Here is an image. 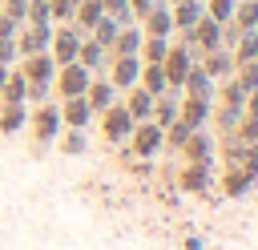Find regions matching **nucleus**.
Wrapping results in <instances>:
<instances>
[{
    "instance_id": "obj_44",
    "label": "nucleus",
    "mask_w": 258,
    "mask_h": 250,
    "mask_svg": "<svg viewBox=\"0 0 258 250\" xmlns=\"http://www.w3.org/2000/svg\"><path fill=\"white\" fill-rule=\"evenodd\" d=\"M185 250H202V242H198V238H189V242H185Z\"/></svg>"
},
{
    "instance_id": "obj_19",
    "label": "nucleus",
    "mask_w": 258,
    "mask_h": 250,
    "mask_svg": "<svg viewBox=\"0 0 258 250\" xmlns=\"http://www.w3.org/2000/svg\"><path fill=\"white\" fill-rule=\"evenodd\" d=\"M137 85H141L149 97H161V93L169 89V81H165L161 65H141V77H137Z\"/></svg>"
},
{
    "instance_id": "obj_3",
    "label": "nucleus",
    "mask_w": 258,
    "mask_h": 250,
    "mask_svg": "<svg viewBox=\"0 0 258 250\" xmlns=\"http://www.w3.org/2000/svg\"><path fill=\"white\" fill-rule=\"evenodd\" d=\"M81 40H85V36H81V28H73V24H64V28H52V44H48L52 52H48V56L56 60V69L77 60V52H81Z\"/></svg>"
},
{
    "instance_id": "obj_24",
    "label": "nucleus",
    "mask_w": 258,
    "mask_h": 250,
    "mask_svg": "<svg viewBox=\"0 0 258 250\" xmlns=\"http://www.w3.org/2000/svg\"><path fill=\"white\" fill-rule=\"evenodd\" d=\"M101 16H105V12H101V0H81V4H77V12H73V20H77V28H81V32H85V28L93 32V24H97Z\"/></svg>"
},
{
    "instance_id": "obj_14",
    "label": "nucleus",
    "mask_w": 258,
    "mask_h": 250,
    "mask_svg": "<svg viewBox=\"0 0 258 250\" xmlns=\"http://www.w3.org/2000/svg\"><path fill=\"white\" fill-rule=\"evenodd\" d=\"M89 121H93V109H89V101H85V97H69V101H64V109H60V125L85 129Z\"/></svg>"
},
{
    "instance_id": "obj_1",
    "label": "nucleus",
    "mask_w": 258,
    "mask_h": 250,
    "mask_svg": "<svg viewBox=\"0 0 258 250\" xmlns=\"http://www.w3.org/2000/svg\"><path fill=\"white\" fill-rule=\"evenodd\" d=\"M165 145V129L157 121H137L129 133V157H153Z\"/></svg>"
},
{
    "instance_id": "obj_39",
    "label": "nucleus",
    "mask_w": 258,
    "mask_h": 250,
    "mask_svg": "<svg viewBox=\"0 0 258 250\" xmlns=\"http://www.w3.org/2000/svg\"><path fill=\"white\" fill-rule=\"evenodd\" d=\"M16 60V40H0V65H12Z\"/></svg>"
},
{
    "instance_id": "obj_6",
    "label": "nucleus",
    "mask_w": 258,
    "mask_h": 250,
    "mask_svg": "<svg viewBox=\"0 0 258 250\" xmlns=\"http://www.w3.org/2000/svg\"><path fill=\"white\" fill-rule=\"evenodd\" d=\"M56 133H60V109L56 105H36L32 109V137L40 145H48V141H56Z\"/></svg>"
},
{
    "instance_id": "obj_16",
    "label": "nucleus",
    "mask_w": 258,
    "mask_h": 250,
    "mask_svg": "<svg viewBox=\"0 0 258 250\" xmlns=\"http://www.w3.org/2000/svg\"><path fill=\"white\" fill-rule=\"evenodd\" d=\"M181 85H185V93H189L194 101H210V97H214V81L206 77V69H202V65H194V69H189V77H185Z\"/></svg>"
},
{
    "instance_id": "obj_12",
    "label": "nucleus",
    "mask_w": 258,
    "mask_h": 250,
    "mask_svg": "<svg viewBox=\"0 0 258 250\" xmlns=\"http://www.w3.org/2000/svg\"><path fill=\"white\" fill-rule=\"evenodd\" d=\"M202 69H206V77H210V81H218V77H234L238 60H234V52H230V48H214V52H206Z\"/></svg>"
},
{
    "instance_id": "obj_21",
    "label": "nucleus",
    "mask_w": 258,
    "mask_h": 250,
    "mask_svg": "<svg viewBox=\"0 0 258 250\" xmlns=\"http://www.w3.org/2000/svg\"><path fill=\"white\" fill-rule=\"evenodd\" d=\"M24 93H28L24 73H12V69H8V81H4V89H0V101H4V105H20Z\"/></svg>"
},
{
    "instance_id": "obj_23",
    "label": "nucleus",
    "mask_w": 258,
    "mask_h": 250,
    "mask_svg": "<svg viewBox=\"0 0 258 250\" xmlns=\"http://www.w3.org/2000/svg\"><path fill=\"white\" fill-rule=\"evenodd\" d=\"M250 185H254V173H246V169H234V165H230V169L222 173V190H226L230 198H238V194H246Z\"/></svg>"
},
{
    "instance_id": "obj_41",
    "label": "nucleus",
    "mask_w": 258,
    "mask_h": 250,
    "mask_svg": "<svg viewBox=\"0 0 258 250\" xmlns=\"http://www.w3.org/2000/svg\"><path fill=\"white\" fill-rule=\"evenodd\" d=\"M24 97H28V101H36V105H40V101H44V97H48V85H32V81H28V93H24Z\"/></svg>"
},
{
    "instance_id": "obj_32",
    "label": "nucleus",
    "mask_w": 258,
    "mask_h": 250,
    "mask_svg": "<svg viewBox=\"0 0 258 250\" xmlns=\"http://www.w3.org/2000/svg\"><path fill=\"white\" fill-rule=\"evenodd\" d=\"M234 8H238V0H206V16L218 20V24L234 20Z\"/></svg>"
},
{
    "instance_id": "obj_46",
    "label": "nucleus",
    "mask_w": 258,
    "mask_h": 250,
    "mask_svg": "<svg viewBox=\"0 0 258 250\" xmlns=\"http://www.w3.org/2000/svg\"><path fill=\"white\" fill-rule=\"evenodd\" d=\"M165 4H177V0H165Z\"/></svg>"
},
{
    "instance_id": "obj_38",
    "label": "nucleus",
    "mask_w": 258,
    "mask_h": 250,
    "mask_svg": "<svg viewBox=\"0 0 258 250\" xmlns=\"http://www.w3.org/2000/svg\"><path fill=\"white\" fill-rule=\"evenodd\" d=\"M0 12H4V16H12V20L20 24V20L28 16V0H0Z\"/></svg>"
},
{
    "instance_id": "obj_33",
    "label": "nucleus",
    "mask_w": 258,
    "mask_h": 250,
    "mask_svg": "<svg viewBox=\"0 0 258 250\" xmlns=\"http://www.w3.org/2000/svg\"><path fill=\"white\" fill-rule=\"evenodd\" d=\"M101 12L113 16L117 24H133V8H129V0H101Z\"/></svg>"
},
{
    "instance_id": "obj_20",
    "label": "nucleus",
    "mask_w": 258,
    "mask_h": 250,
    "mask_svg": "<svg viewBox=\"0 0 258 250\" xmlns=\"http://www.w3.org/2000/svg\"><path fill=\"white\" fill-rule=\"evenodd\" d=\"M181 153H185L189 161H210V157H214V145H210V137H206L202 129H194V133H189V141L181 145Z\"/></svg>"
},
{
    "instance_id": "obj_25",
    "label": "nucleus",
    "mask_w": 258,
    "mask_h": 250,
    "mask_svg": "<svg viewBox=\"0 0 258 250\" xmlns=\"http://www.w3.org/2000/svg\"><path fill=\"white\" fill-rule=\"evenodd\" d=\"M24 121H28L24 105H0V133H16Z\"/></svg>"
},
{
    "instance_id": "obj_28",
    "label": "nucleus",
    "mask_w": 258,
    "mask_h": 250,
    "mask_svg": "<svg viewBox=\"0 0 258 250\" xmlns=\"http://www.w3.org/2000/svg\"><path fill=\"white\" fill-rule=\"evenodd\" d=\"M101 60H105V48H101V44H97L93 36H89V40H81V52H77V65H85V69L93 73V69H101Z\"/></svg>"
},
{
    "instance_id": "obj_22",
    "label": "nucleus",
    "mask_w": 258,
    "mask_h": 250,
    "mask_svg": "<svg viewBox=\"0 0 258 250\" xmlns=\"http://www.w3.org/2000/svg\"><path fill=\"white\" fill-rule=\"evenodd\" d=\"M206 117H210V101H194V97H189V101L181 105V113H177V121H185L189 129H202Z\"/></svg>"
},
{
    "instance_id": "obj_26",
    "label": "nucleus",
    "mask_w": 258,
    "mask_h": 250,
    "mask_svg": "<svg viewBox=\"0 0 258 250\" xmlns=\"http://www.w3.org/2000/svg\"><path fill=\"white\" fill-rule=\"evenodd\" d=\"M230 52H234V60H238V65H242V60H258V32H254V28H246Z\"/></svg>"
},
{
    "instance_id": "obj_31",
    "label": "nucleus",
    "mask_w": 258,
    "mask_h": 250,
    "mask_svg": "<svg viewBox=\"0 0 258 250\" xmlns=\"http://www.w3.org/2000/svg\"><path fill=\"white\" fill-rule=\"evenodd\" d=\"M234 24L238 28H258V0H242L234 8Z\"/></svg>"
},
{
    "instance_id": "obj_15",
    "label": "nucleus",
    "mask_w": 258,
    "mask_h": 250,
    "mask_svg": "<svg viewBox=\"0 0 258 250\" xmlns=\"http://www.w3.org/2000/svg\"><path fill=\"white\" fill-rule=\"evenodd\" d=\"M141 40H145L141 28L121 24V32H117V40H113V56H137V52H141Z\"/></svg>"
},
{
    "instance_id": "obj_35",
    "label": "nucleus",
    "mask_w": 258,
    "mask_h": 250,
    "mask_svg": "<svg viewBox=\"0 0 258 250\" xmlns=\"http://www.w3.org/2000/svg\"><path fill=\"white\" fill-rule=\"evenodd\" d=\"M28 24H52V16H48V0H28V16H24Z\"/></svg>"
},
{
    "instance_id": "obj_30",
    "label": "nucleus",
    "mask_w": 258,
    "mask_h": 250,
    "mask_svg": "<svg viewBox=\"0 0 258 250\" xmlns=\"http://www.w3.org/2000/svg\"><path fill=\"white\" fill-rule=\"evenodd\" d=\"M149 121H157L161 129H165V125H173V121H177V105H173V97H157V101H153V117H149Z\"/></svg>"
},
{
    "instance_id": "obj_34",
    "label": "nucleus",
    "mask_w": 258,
    "mask_h": 250,
    "mask_svg": "<svg viewBox=\"0 0 258 250\" xmlns=\"http://www.w3.org/2000/svg\"><path fill=\"white\" fill-rule=\"evenodd\" d=\"M189 133H194V129H189L185 121H173V125H165V145H169V149H181V145L189 141Z\"/></svg>"
},
{
    "instance_id": "obj_36",
    "label": "nucleus",
    "mask_w": 258,
    "mask_h": 250,
    "mask_svg": "<svg viewBox=\"0 0 258 250\" xmlns=\"http://www.w3.org/2000/svg\"><path fill=\"white\" fill-rule=\"evenodd\" d=\"M77 4H81V0H48V16H52V20H73Z\"/></svg>"
},
{
    "instance_id": "obj_43",
    "label": "nucleus",
    "mask_w": 258,
    "mask_h": 250,
    "mask_svg": "<svg viewBox=\"0 0 258 250\" xmlns=\"http://www.w3.org/2000/svg\"><path fill=\"white\" fill-rule=\"evenodd\" d=\"M157 0H129V8H133V16H145L149 8H153Z\"/></svg>"
},
{
    "instance_id": "obj_27",
    "label": "nucleus",
    "mask_w": 258,
    "mask_h": 250,
    "mask_svg": "<svg viewBox=\"0 0 258 250\" xmlns=\"http://www.w3.org/2000/svg\"><path fill=\"white\" fill-rule=\"evenodd\" d=\"M165 52H169V40H165V36H145V40H141V56H145V65H161Z\"/></svg>"
},
{
    "instance_id": "obj_45",
    "label": "nucleus",
    "mask_w": 258,
    "mask_h": 250,
    "mask_svg": "<svg viewBox=\"0 0 258 250\" xmlns=\"http://www.w3.org/2000/svg\"><path fill=\"white\" fill-rule=\"evenodd\" d=\"M4 81H8V65H0V89H4Z\"/></svg>"
},
{
    "instance_id": "obj_47",
    "label": "nucleus",
    "mask_w": 258,
    "mask_h": 250,
    "mask_svg": "<svg viewBox=\"0 0 258 250\" xmlns=\"http://www.w3.org/2000/svg\"><path fill=\"white\" fill-rule=\"evenodd\" d=\"M254 32H258V28H254Z\"/></svg>"
},
{
    "instance_id": "obj_29",
    "label": "nucleus",
    "mask_w": 258,
    "mask_h": 250,
    "mask_svg": "<svg viewBox=\"0 0 258 250\" xmlns=\"http://www.w3.org/2000/svg\"><path fill=\"white\" fill-rule=\"evenodd\" d=\"M117 32H121V24H117L113 16H101V20L93 24V40H97L101 48H109V44L117 40Z\"/></svg>"
},
{
    "instance_id": "obj_10",
    "label": "nucleus",
    "mask_w": 258,
    "mask_h": 250,
    "mask_svg": "<svg viewBox=\"0 0 258 250\" xmlns=\"http://www.w3.org/2000/svg\"><path fill=\"white\" fill-rule=\"evenodd\" d=\"M145 36H169L173 32V12H169V4L165 0H157L149 12H145V28H141Z\"/></svg>"
},
{
    "instance_id": "obj_5",
    "label": "nucleus",
    "mask_w": 258,
    "mask_h": 250,
    "mask_svg": "<svg viewBox=\"0 0 258 250\" xmlns=\"http://www.w3.org/2000/svg\"><path fill=\"white\" fill-rule=\"evenodd\" d=\"M89 81H93V77H89V69H85V65H77V60L56 69V89H60V97H64V101H69V97H85Z\"/></svg>"
},
{
    "instance_id": "obj_2",
    "label": "nucleus",
    "mask_w": 258,
    "mask_h": 250,
    "mask_svg": "<svg viewBox=\"0 0 258 250\" xmlns=\"http://www.w3.org/2000/svg\"><path fill=\"white\" fill-rule=\"evenodd\" d=\"M133 117H129V109L125 105H109L105 113H101V133H105V141H113V145H121V141H129V133H133Z\"/></svg>"
},
{
    "instance_id": "obj_17",
    "label": "nucleus",
    "mask_w": 258,
    "mask_h": 250,
    "mask_svg": "<svg viewBox=\"0 0 258 250\" xmlns=\"http://www.w3.org/2000/svg\"><path fill=\"white\" fill-rule=\"evenodd\" d=\"M113 97H117V89H113L109 81H89V89H85V101H89L93 113H105V109L113 105Z\"/></svg>"
},
{
    "instance_id": "obj_13",
    "label": "nucleus",
    "mask_w": 258,
    "mask_h": 250,
    "mask_svg": "<svg viewBox=\"0 0 258 250\" xmlns=\"http://www.w3.org/2000/svg\"><path fill=\"white\" fill-rule=\"evenodd\" d=\"M169 12H173V28H194L202 16H206V4L202 0H177V4H169Z\"/></svg>"
},
{
    "instance_id": "obj_7",
    "label": "nucleus",
    "mask_w": 258,
    "mask_h": 250,
    "mask_svg": "<svg viewBox=\"0 0 258 250\" xmlns=\"http://www.w3.org/2000/svg\"><path fill=\"white\" fill-rule=\"evenodd\" d=\"M52 44V24H28L16 40V56H32V52H48Z\"/></svg>"
},
{
    "instance_id": "obj_11",
    "label": "nucleus",
    "mask_w": 258,
    "mask_h": 250,
    "mask_svg": "<svg viewBox=\"0 0 258 250\" xmlns=\"http://www.w3.org/2000/svg\"><path fill=\"white\" fill-rule=\"evenodd\" d=\"M137 77H141V60L137 56H113V77H109L113 89H133Z\"/></svg>"
},
{
    "instance_id": "obj_42",
    "label": "nucleus",
    "mask_w": 258,
    "mask_h": 250,
    "mask_svg": "<svg viewBox=\"0 0 258 250\" xmlns=\"http://www.w3.org/2000/svg\"><path fill=\"white\" fill-rule=\"evenodd\" d=\"M242 113H246V117H258V89H254V93H246V105H242Z\"/></svg>"
},
{
    "instance_id": "obj_9",
    "label": "nucleus",
    "mask_w": 258,
    "mask_h": 250,
    "mask_svg": "<svg viewBox=\"0 0 258 250\" xmlns=\"http://www.w3.org/2000/svg\"><path fill=\"white\" fill-rule=\"evenodd\" d=\"M181 190L185 194H206L210 190V181H214V173H210V161H189L185 169H181Z\"/></svg>"
},
{
    "instance_id": "obj_40",
    "label": "nucleus",
    "mask_w": 258,
    "mask_h": 250,
    "mask_svg": "<svg viewBox=\"0 0 258 250\" xmlns=\"http://www.w3.org/2000/svg\"><path fill=\"white\" fill-rule=\"evenodd\" d=\"M12 36H16V20L0 12V40H12Z\"/></svg>"
},
{
    "instance_id": "obj_4",
    "label": "nucleus",
    "mask_w": 258,
    "mask_h": 250,
    "mask_svg": "<svg viewBox=\"0 0 258 250\" xmlns=\"http://www.w3.org/2000/svg\"><path fill=\"white\" fill-rule=\"evenodd\" d=\"M189 69H194V48H189V44H169V52H165V60H161L165 81H169V85H181V81L189 77Z\"/></svg>"
},
{
    "instance_id": "obj_18",
    "label": "nucleus",
    "mask_w": 258,
    "mask_h": 250,
    "mask_svg": "<svg viewBox=\"0 0 258 250\" xmlns=\"http://www.w3.org/2000/svg\"><path fill=\"white\" fill-rule=\"evenodd\" d=\"M153 101H157V97H149L141 85H133V89H129L125 109H129V117H133V121H149V117H153Z\"/></svg>"
},
{
    "instance_id": "obj_8",
    "label": "nucleus",
    "mask_w": 258,
    "mask_h": 250,
    "mask_svg": "<svg viewBox=\"0 0 258 250\" xmlns=\"http://www.w3.org/2000/svg\"><path fill=\"white\" fill-rule=\"evenodd\" d=\"M24 81H32V85H52V77H56V60L48 56V52H32V56H24Z\"/></svg>"
},
{
    "instance_id": "obj_37",
    "label": "nucleus",
    "mask_w": 258,
    "mask_h": 250,
    "mask_svg": "<svg viewBox=\"0 0 258 250\" xmlns=\"http://www.w3.org/2000/svg\"><path fill=\"white\" fill-rule=\"evenodd\" d=\"M60 149H64V153H85V149H89V141H85V133H81V129H69V133H64V141H60Z\"/></svg>"
}]
</instances>
